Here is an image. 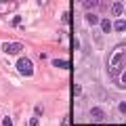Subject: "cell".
<instances>
[{
	"label": "cell",
	"instance_id": "2",
	"mask_svg": "<svg viewBox=\"0 0 126 126\" xmlns=\"http://www.w3.org/2000/svg\"><path fill=\"white\" fill-rule=\"evenodd\" d=\"M15 67H17V72L21 74V76H32L34 74V61L32 59H27V57H19L17 59V63H15Z\"/></svg>",
	"mask_w": 126,
	"mask_h": 126
},
{
	"label": "cell",
	"instance_id": "6",
	"mask_svg": "<svg viewBox=\"0 0 126 126\" xmlns=\"http://www.w3.org/2000/svg\"><path fill=\"white\" fill-rule=\"evenodd\" d=\"M50 63H53L55 67H61V69H72V63L63 61V59H50Z\"/></svg>",
	"mask_w": 126,
	"mask_h": 126
},
{
	"label": "cell",
	"instance_id": "8",
	"mask_svg": "<svg viewBox=\"0 0 126 126\" xmlns=\"http://www.w3.org/2000/svg\"><path fill=\"white\" fill-rule=\"evenodd\" d=\"M99 25H101V32L103 34H109L111 32V21L109 19H99Z\"/></svg>",
	"mask_w": 126,
	"mask_h": 126
},
{
	"label": "cell",
	"instance_id": "7",
	"mask_svg": "<svg viewBox=\"0 0 126 126\" xmlns=\"http://www.w3.org/2000/svg\"><path fill=\"white\" fill-rule=\"evenodd\" d=\"M11 9H17V2H0V15L9 13Z\"/></svg>",
	"mask_w": 126,
	"mask_h": 126
},
{
	"label": "cell",
	"instance_id": "12",
	"mask_svg": "<svg viewBox=\"0 0 126 126\" xmlns=\"http://www.w3.org/2000/svg\"><path fill=\"white\" fill-rule=\"evenodd\" d=\"M94 40H97V42H94L97 46H103V42H101V34H99V30H94Z\"/></svg>",
	"mask_w": 126,
	"mask_h": 126
},
{
	"label": "cell",
	"instance_id": "10",
	"mask_svg": "<svg viewBox=\"0 0 126 126\" xmlns=\"http://www.w3.org/2000/svg\"><path fill=\"white\" fill-rule=\"evenodd\" d=\"M86 21H88L90 25H99V17L94 13H86Z\"/></svg>",
	"mask_w": 126,
	"mask_h": 126
},
{
	"label": "cell",
	"instance_id": "15",
	"mask_svg": "<svg viewBox=\"0 0 126 126\" xmlns=\"http://www.w3.org/2000/svg\"><path fill=\"white\" fill-rule=\"evenodd\" d=\"M19 23H21V17H19V15H15V17H13V25H15V27H17V25H19Z\"/></svg>",
	"mask_w": 126,
	"mask_h": 126
},
{
	"label": "cell",
	"instance_id": "3",
	"mask_svg": "<svg viewBox=\"0 0 126 126\" xmlns=\"http://www.w3.org/2000/svg\"><path fill=\"white\" fill-rule=\"evenodd\" d=\"M2 50H4L6 55H19L23 50V44L21 42H4V44H2Z\"/></svg>",
	"mask_w": 126,
	"mask_h": 126
},
{
	"label": "cell",
	"instance_id": "14",
	"mask_svg": "<svg viewBox=\"0 0 126 126\" xmlns=\"http://www.w3.org/2000/svg\"><path fill=\"white\" fill-rule=\"evenodd\" d=\"M2 126H13V120H11L9 116H4L2 118Z\"/></svg>",
	"mask_w": 126,
	"mask_h": 126
},
{
	"label": "cell",
	"instance_id": "11",
	"mask_svg": "<svg viewBox=\"0 0 126 126\" xmlns=\"http://www.w3.org/2000/svg\"><path fill=\"white\" fill-rule=\"evenodd\" d=\"M94 6H99L97 0H84V2H82V9H94Z\"/></svg>",
	"mask_w": 126,
	"mask_h": 126
},
{
	"label": "cell",
	"instance_id": "17",
	"mask_svg": "<svg viewBox=\"0 0 126 126\" xmlns=\"http://www.w3.org/2000/svg\"><path fill=\"white\" fill-rule=\"evenodd\" d=\"M118 107H120V113L126 111V103H124V101H120V105H118Z\"/></svg>",
	"mask_w": 126,
	"mask_h": 126
},
{
	"label": "cell",
	"instance_id": "5",
	"mask_svg": "<svg viewBox=\"0 0 126 126\" xmlns=\"http://www.w3.org/2000/svg\"><path fill=\"white\" fill-rule=\"evenodd\" d=\"M111 11L116 17H122V13H124V2H111Z\"/></svg>",
	"mask_w": 126,
	"mask_h": 126
},
{
	"label": "cell",
	"instance_id": "4",
	"mask_svg": "<svg viewBox=\"0 0 126 126\" xmlns=\"http://www.w3.org/2000/svg\"><path fill=\"white\" fill-rule=\"evenodd\" d=\"M90 118H93L94 122H103L105 120V111L101 107H93V109H90Z\"/></svg>",
	"mask_w": 126,
	"mask_h": 126
},
{
	"label": "cell",
	"instance_id": "16",
	"mask_svg": "<svg viewBox=\"0 0 126 126\" xmlns=\"http://www.w3.org/2000/svg\"><path fill=\"white\" fill-rule=\"evenodd\" d=\"M27 126H38V118L34 116V118H32V120H30V124H27Z\"/></svg>",
	"mask_w": 126,
	"mask_h": 126
},
{
	"label": "cell",
	"instance_id": "9",
	"mask_svg": "<svg viewBox=\"0 0 126 126\" xmlns=\"http://www.w3.org/2000/svg\"><path fill=\"white\" fill-rule=\"evenodd\" d=\"M111 30H116V32H120V34H122V32H124V19L120 17L116 23H111Z\"/></svg>",
	"mask_w": 126,
	"mask_h": 126
},
{
	"label": "cell",
	"instance_id": "13",
	"mask_svg": "<svg viewBox=\"0 0 126 126\" xmlns=\"http://www.w3.org/2000/svg\"><path fill=\"white\" fill-rule=\"evenodd\" d=\"M34 113H36V118H38V116H42V113H44V107H42V105H36Z\"/></svg>",
	"mask_w": 126,
	"mask_h": 126
},
{
	"label": "cell",
	"instance_id": "1",
	"mask_svg": "<svg viewBox=\"0 0 126 126\" xmlns=\"http://www.w3.org/2000/svg\"><path fill=\"white\" fill-rule=\"evenodd\" d=\"M124 57H126V44L120 42V44L111 50V55H109V59H107V72H109V76L113 78V82L118 80V76H122V69H124Z\"/></svg>",
	"mask_w": 126,
	"mask_h": 126
},
{
	"label": "cell",
	"instance_id": "18",
	"mask_svg": "<svg viewBox=\"0 0 126 126\" xmlns=\"http://www.w3.org/2000/svg\"><path fill=\"white\" fill-rule=\"evenodd\" d=\"M61 126H69V120H67V118H65V120L61 122Z\"/></svg>",
	"mask_w": 126,
	"mask_h": 126
}]
</instances>
